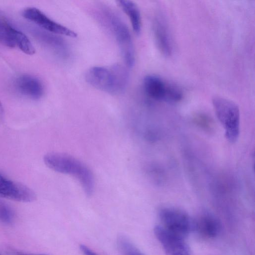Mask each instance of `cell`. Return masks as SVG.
Wrapping results in <instances>:
<instances>
[{
    "mask_svg": "<svg viewBox=\"0 0 255 255\" xmlns=\"http://www.w3.org/2000/svg\"><path fill=\"white\" fill-rule=\"evenodd\" d=\"M87 82L92 87L113 95L124 92L128 83L127 69L120 64L109 67L94 66L86 73Z\"/></svg>",
    "mask_w": 255,
    "mask_h": 255,
    "instance_id": "1",
    "label": "cell"
},
{
    "mask_svg": "<svg viewBox=\"0 0 255 255\" xmlns=\"http://www.w3.org/2000/svg\"><path fill=\"white\" fill-rule=\"evenodd\" d=\"M14 213L11 208L5 203L0 200V221L9 224L12 222Z\"/></svg>",
    "mask_w": 255,
    "mask_h": 255,
    "instance_id": "16",
    "label": "cell"
},
{
    "mask_svg": "<svg viewBox=\"0 0 255 255\" xmlns=\"http://www.w3.org/2000/svg\"><path fill=\"white\" fill-rule=\"evenodd\" d=\"M31 31L34 36L40 43L52 50L59 56L61 57L68 56L67 45L62 38L45 30L34 29Z\"/></svg>",
    "mask_w": 255,
    "mask_h": 255,
    "instance_id": "12",
    "label": "cell"
},
{
    "mask_svg": "<svg viewBox=\"0 0 255 255\" xmlns=\"http://www.w3.org/2000/svg\"><path fill=\"white\" fill-rule=\"evenodd\" d=\"M195 119V122L203 128L207 130L211 129L212 128V121L206 116L203 115H197Z\"/></svg>",
    "mask_w": 255,
    "mask_h": 255,
    "instance_id": "17",
    "label": "cell"
},
{
    "mask_svg": "<svg viewBox=\"0 0 255 255\" xmlns=\"http://www.w3.org/2000/svg\"><path fill=\"white\" fill-rule=\"evenodd\" d=\"M118 4L129 18L134 33L139 34L141 29V18L137 6L133 1L127 0L118 1Z\"/></svg>",
    "mask_w": 255,
    "mask_h": 255,
    "instance_id": "15",
    "label": "cell"
},
{
    "mask_svg": "<svg viewBox=\"0 0 255 255\" xmlns=\"http://www.w3.org/2000/svg\"><path fill=\"white\" fill-rule=\"evenodd\" d=\"M0 196L11 200L29 202L35 199L32 190L18 182L13 181L0 172Z\"/></svg>",
    "mask_w": 255,
    "mask_h": 255,
    "instance_id": "9",
    "label": "cell"
},
{
    "mask_svg": "<svg viewBox=\"0 0 255 255\" xmlns=\"http://www.w3.org/2000/svg\"></svg>",
    "mask_w": 255,
    "mask_h": 255,
    "instance_id": "21",
    "label": "cell"
},
{
    "mask_svg": "<svg viewBox=\"0 0 255 255\" xmlns=\"http://www.w3.org/2000/svg\"><path fill=\"white\" fill-rule=\"evenodd\" d=\"M22 15L46 31L71 37H77V35L75 31L52 20L37 8H26L22 12Z\"/></svg>",
    "mask_w": 255,
    "mask_h": 255,
    "instance_id": "8",
    "label": "cell"
},
{
    "mask_svg": "<svg viewBox=\"0 0 255 255\" xmlns=\"http://www.w3.org/2000/svg\"><path fill=\"white\" fill-rule=\"evenodd\" d=\"M103 13L116 39L125 63L128 67H132L134 64L135 53L128 28L113 10L105 7L103 9Z\"/></svg>",
    "mask_w": 255,
    "mask_h": 255,
    "instance_id": "3",
    "label": "cell"
},
{
    "mask_svg": "<svg viewBox=\"0 0 255 255\" xmlns=\"http://www.w3.org/2000/svg\"><path fill=\"white\" fill-rule=\"evenodd\" d=\"M153 29L155 41L160 51L165 56L170 55L172 50L171 40L166 22L162 16H156Z\"/></svg>",
    "mask_w": 255,
    "mask_h": 255,
    "instance_id": "13",
    "label": "cell"
},
{
    "mask_svg": "<svg viewBox=\"0 0 255 255\" xmlns=\"http://www.w3.org/2000/svg\"><path fill=\"white\" fill-rule=\"evenodd\" d=\"M3 117V109L1 103L0 102V122H1L2 120Z\"/></svg>",
    "mask_w": 255,
    "mask_h": 255,
    "instance_id": "20",
    "label": "cell"
},
{
    "mask_svg": "<svg viewBox=\"0 0 255 255\" xmlns=\"http://www.w3.org/2000/svg\"><path fill=\"white\" fill-rule=\"evenodd\" d=\"M15 86L20 94L34 100L40 98L44 92L41 81L30 75H24L19 77L15 81Z\"/></svg>",
    "mask_w": 255,
    "mask_h": 255,
    "instance_id": "11",
    "label": "cell"
},
{
    "mask_svg": "<svg viewBox=\"0 0 255 255\" xmlns=\"http://www.w3.org/2000/svg\"><path fill=\"white\" fill-rule=\"evenodd\" d=\"M159 217L163 227L184 238L193 229V222L187 213L181 209L163 207L159 211Z\"/></svg>",
    "mask_w": 255,
    "mask_h": 255,
    "instance_id": "5",
    "label": "cell"
},
{
    "mask_svg": "<svg viewBox=\"0 0 255 255\" xmlns=\"http://www.w3.org/2000/svg\"><path fill=\"white\" fill-rule=\"evenodd\" d=\"M193 229L197 233L207 239H214L219 235L222 225L219 219L214 215L205 213L200 215L193 222Z\"/></svg>",
    "mask_w": 255,
    "mask_h": 255,
    "instance_id": "10",
    "label": "cell"
},
{
    "mask_svg": "<svg viewBox=\"0 0 255 255\" xmlns=\"http://www.w3.org/2000/svg\"><path fill=\"white\" fill-rule=\"evenodd\" d=\"M80 250L84 255H98L87 246L81 245Z\"/></svg>",
    "mask_w": 255,
    "mask_h": 255,
    "instance_id": "18",
    "label": "cell"
},
{
    "mask_svg": "<svg viewBox=\"0 0 255 255\" xmlns=\"http://www.w3.org/2000/svg\"><path fill=\"white\" fill-rule=\"evenodd\" d=\"M12 255H46L27 254V253H25L16 252L13 253Z\"/></svg>",
    "mask_w": 255,
    "mask_h": 255,
    "instance_id": "19",
    "label": "cell"
},
{
    "mask_svg": "<svg viewBox=\"0 0 255 255\" xmlns=\"http://www.w3.org/2000/svg\"><path fill=\"white\" fill-rule=\"evenodd\" d=\"M0 43L10 48L17 47L28 55H33L35 52L34 46L26 35L1 17H0Z\"/></svg>",
    "mask_w": 255,
    "mask_h": 255,
    "instance_id": "6",
    "label": "cell"
},
{
    "mask_svg": "<svg viewBox=\"0 0 255 255\" xmlns=\"http://www.w3.org/2000/svg\"><path fill=\"white\" fill-rule=\"evenodd\" d=\"M154 233L166 255H193L184 238L170 232L161 225L156 226Z\"/></svg>",
    "mask_w": 255,
    "mask_h": 255,
    "instance_id": "7",
    "label": "cell"
},
{
    "mask_svg": "<svg viewBox=\"0 0 255 255\" xmlns=\"http://www.w3.org/2000/svg\"><path fill=\"white\" fill-rule=\"evenodd\" d=\"M213 108L225 135L230 142H236L240 132V113L239 107L232 101L222 97L212 100Z\"/></svg>",
    "mask_w": 255,
    "mask_h": 255,
    "instance_id": "4",
    "label": "cell"
},
{
    "mask_svg": "<svg viewBox=\"0 0 255 255\" xmlns=\"http://www.w3.org/2000/svg\"><path fill=\"white\" fill-rule=\"evenodd\" d=\"M44 162L52 170L75 178L87 195L93 194L94 179L92 172L78 159L66 154L50 153L44 156Z\"/></svg>",
    "mask_w": 255,
    "mask_h": 255,
    "instance_id": "2",
    "label": "cell"
},
{
    "mask_svg": "<svg viewBox=\"0 0 255 255\" xmlns=\"http://www.w3.org/2000/svg\"><path fill=\"white\" fill-rule=\"evenodd\" d=\"M143 84L144 92L149 97L156 101H165L169 83L158 76L149 75L144 77Z\"/></svg>",
    "mask_w": 255,
    "mask_h": 255,
    "instance_id": "14",
    "label": "cell"
}]
</instances>
